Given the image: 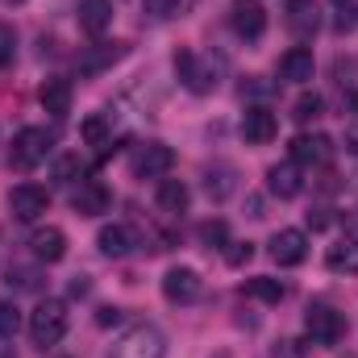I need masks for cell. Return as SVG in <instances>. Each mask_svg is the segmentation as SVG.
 <instances>
[{
	"instance_id": "9c48e42d",
	"label": "cell",
	"mask_w": 358,
	"mask_h": 358,
	"mask_svg": "<svg viewBox=\"0 0 358 358\" xmlns=\"http://www.w3.org/2000/svg\"><path fill=\"white\" fill-rule=\"evenodd\" d=\"M283 25H287L292 38H300V42L317 38V29H321V4H317V0H287V4H283Z\"/></svg>"
},
{
	"instance_id": "f1b7e54d",
	"label": "cell",
	"mask_w": 358,
	"mask_h": 358,
	"mask_svg": "<svg viewBox=\"0 0 358 358\" xmlns=\"http://www.w3.org/2000/svg\"><path fill=\"white\" fill-rule=\"evenodd\" d=\"M80 134H84L88 146H108V142H113V121H108V117H88Z\"/></svg>"
},
{
	"instance_id": "484cf974",
	"label": "cell",
	"mask_w": 358,
	"mask_h": 358,
	"mask_svg": "<svg viewBox=\"0 0 358 358\" xmlns=\"http://www.w3.org/2000/svg\"><path fill=\"white\" fill-rule=\"evenodd\" d=\"M246 296H255V300H263V304H279L283 300V283L279 279H267V275H259V279H246V287H242Z\"/></svg>"
},
{
	"instance_id": "60d3db41",
	"label": "cell",
	"mask_w": 358,
	"mask_h": 358,
	"mask_svg": "<svg viewBox=\"0 0 358 358\" xmlns=\"http://www.w3.org/2000/svg\"><path fill=\"white\" fill-rule=\"evenodd\" d=\"M334 4H338V8H342V4H346V0H334Z\"/></svg>"
},
{
	"instance_id": "f35d334b",
	"label": "cell",
	"mask_w": 358,
	"mask_h": 358,
	"mask_svg": "<svg viewBox=\"0 0 358 358\" xmlns=\"http://www.w3.org/2000/svg\"><path fill=\"white\" fill-rule=\"evenodd\" d=\"M242 92H250V96H267V92H275L271 84H242Z\"/></svg>"
},
{
	"instance_id": "5b68a950",
	"label": "cell",
	"mask_w": 358,
	"mask_h": 358,
	"mask_svg": "<svg viewBox=\"0 0 358 358\" xmlns=\"http://www.w3.org/2000/svg\"><path fill=\"white\" fill-rule=\"evenodd\" d=\"M304 329H308V338H313L317 346H338L342 334H346V321H342V313L329 308V304H308Z\"/></svg>"
},
{
	"instance_id": "44dd1931",
	"label": "cell",
	"mask_w": 358,
	"mask_h": 358,
	"mask_svg": "<svg viewBox=\"0 0 358 358\" xmlns=\"http://www.w3.org/2000/svg\"><path fill=\"white\" fill-rule=\"evenodd\" d=\"M38 100H42V108L50 113V117H67L71 113V84L67 80H46L42 84V92H38Z\"/></svg>"
},
{
	"instance_id": "d590c367",
	"label": "cell",
	"mask_w": 358,
	"mask_h": 358,
	"mask_svg": "<svg viewBox=\"0 0 358 358\" xmlns=\"http://www.w3.org/2000/svg\"><path fill=\"white\" fill-rule=\"evenodd\" d=\"M329 221H334V217H329V208H313V213H308V225H313V229H325Z\"/></svg>"
},
{
	"instance_id": "e0dca14e",
	"label": "cell",
	"mask_w": 358,
	"mask_h": 358,
	"mask_svg": "<svg viewBox=\"0 0 358 358\" xmlns=\"http://www.w3.org/2000/svg\"><path fill=\"white\" fill-rule=\"evenodd\" d=\"M300 187H304V179H300V167L296 163H275L267 171V192L279 196V200H296Z\"/></svg>"
},
{
	"instance_id": "4fadbf2b",
	"label": "cell",
	"mask_w": 358,
	"mask_h": 358,
	"mask_svg": "<svg viewBox=\"0 0 358 358\" xmlns=\"http://www.w3.org/2000/svg\"><path fill=\"white\" fill-rule=\"evenodd\" d=\"M108 204H113V196H108V187H104L100 179H84V183L71 192V208H76L80 217H100V213H108Z\"/></svg>"
},
{
	"instance_id": "1f68e13d",
	"label": "cell",
	"mask_w": 358,
	"mask_h": 358,
	"mask_svg": "<svg viewBox=\"0 0 358 358\" xmlns=\"http://www.w3.org/2000/svg\"><path fill=\"white\" fill-rule=\"evenodd\" d=\"M80 171H84L80 155H63V159H55V179H59V183H76Z\"/></svg>"
},
{
	"instance_id": "74e56055",
	"label": "cell",
	"mask_w": 358,
	"mask_h": 358,
	"mask_svg": "<svg viewBox=\"0 0 358 358\" xmlns=\"http://www.w3.org/2000/svg\"><path fill=\"white\" fill-rule=\"evenodd\" d=\"M71 296H88V279H84V275L71 279Z\"/></svg>"
},
{
	"instance_id": "6da1fadb",
	"label": "cell",
	"mask_w": 358,
	"mask_h": 358,
	"mask_svg": "<svg viewBox=\"0 0 358 358\" xmlns=\"http://www.w3.org/2000/svg\"><path fill=\"white\" fill-rule=\"evenodd\" d=\"M63 334H67V304L55 300V296H46V300L29 313V338H34L38 350H50V346L63 342Z\"/></svg>"
},
{
	"instance_id": "603a6c76",
	"label": "cell",
	"mask_w": 358,
	"mask_h": 358,
	"mask_svg": "<svg viewBox=\"0 0 358 358\" xmlns=\"http://www.w3.org/2000/svg\"><path fill=\"white\" fill-rule=\"evenodd\" d=\"M325 267L334 271V275H358V242L355 238L334 242L329 255H325Z\"/></svg>"
},
{
	"instance_id": "4316f807",
	"label": "cell",
	"mask_w": 358,
	"mask_h": 358,
	"mask_svg": "<svg viewBox=\"0 0 358 358\" xmlns=\"http://www.w3.org/2000/svg\"><path fill=\"white\" fill-rule=\"evenodd\" d=\"M196 238H200V246L221 250V246H229V225H225L221 217H213V221H204V225L196 229Z\"/></svg>"
},
{
	"instance_id": "ac0fdd59",
	"label": "cell",
	"mask_w": 358,
	"mask_h": 358,
	"mask_svg": "<svg viewBox=\"0 0 358 358\" xmlns=\"http://www.w3.org/2000/svg\"><path fill=\"white\" fill-rule=\"evenodd\" d=\"M117 59H125V42H100L96 50H88V55L76 59V67H80V76H100V71L113 67Z\"/></svg>"
},
{
	"instance_id": "f546056e",
	"label": "cell",
	"mask_w": 358,
	"mask_h": 358,
	"mask_svg": "<svg viewBox=\"0 0 358 358\" xmlns=\"http://www.w3.org/2000/svg\"><path fill=\"white\" fill-rule=\"evenodd\" d=\"M13 63H17V29L0 21V71H8Z\"/></svg>"
},
{
	"instance_id": "4dcf8cb0",
	"label": "cell",
	"mask_w": 358,
	"mask_h": 358,
	"mask_svg": "<svg viewBox=\"0 0 358 358\" xmlns=\"http://www.w3.org/2000/svg\"><path fill=\"white\" fill-rule=\"evenodd\" d=\"M17 329H21L17 304H13V300H0V338H17Z\"/></svg>"
},
{
	"instance_id": "d6a6232c",
	"label": "cell",
	"mask_w": 358,
	"mask_h": 358,
	"mask_svg": "<svg viewBox=\"0 0 358 358\" xmlns=\"http://www.w3.org/2000/svg\"><path fill=\"white\" fill-rule=\"evenodd\" d=\"M142 8H146V17H155V21H167V17H176L179 8H183V0H142Z\"/></svg>"
},
{
	"instance_id": "8992f818",
	"label": "cell",
	"mask_w": 358,
	"mask_h": 358,
	"mask_svg": "<svg viewBox=\"0 0 358 358\" xmlns=\"http://www.w3.org/2000/svg\"><path fill=\"white\" fill-rule=\"evenodd\" d=\"M171 167H176V150L163 146V142H142L129 159V171L138 179H163Z\"/></svg>"
},
{
	"instance_id": "d4e9b609",
	"label": "cell",
	"mask_w": 358,
	"mask_h": 358,
	"mask_svg": "<svg viewBox=\"0 0 358 358\" xmlns=\"http://www.w3.org/2000/svg\"><path fill=\"white\" fill-rule=\"evenodd\" d=\"M4 283L17 287V292H38V287H42V271L25 267V263H13V267L4 271Z\"/></svg>"
},
{
	"instance_id": "d6986e66",
	"label": "cell",
	"mask_w": 358,
	"mask_h": 358,
	"mask_svg": "<svg viewBox=\"0 0 358 358\" xmlns=\"http://www.w3.org/2000/svg\"><path fill=\"white\" fill-rule=\"evenodd\" d=\"M113 25V0H80V29L100 38Z\"/></svg>"
},
{
	"instance_id": "2e32d148",
	"label": "cell",
	"mask_w": 358,
	"mask_h": 358,
	"mask_svg": "<svg viewBox=\"0 0 358 358\" xmlns=\"http://www.w3.org/2000/svg\"><path fill=\"white\" fill-rule=\"evenodd\" d=\"M329 155H334V142L325 134H300V138H292V163L296 167L300 163H329Z\"/></svg>"
},
{
	"instance_id": "7a4b0ae2",
	"label": "cell",
	"mask_w": 358,
	"mask_h": 358,
	"mask_svg": "<svg viewBox=\"0 0 358 358\" xmlns=\"http://www.w3.org/2000/svg\"><path fill=\"white\" fill-rule=\"evenodd\" d=\"M50 146H55V134H46V129H38V125H25V129L13 138V146H8V163H13L17 171H34L38 163H46Z\"/></svg>"
},
{
	"instance_id": "83f0119b",
	"label": "cell",
	"mask_w": 358,
	"mask_h": 358,
	"mask_svg": "<svg viewBox=\"0 0 358 358\" xmlns=\"http://www.w3.org/2000/svg\"><path fill=\"white\" fill-rule=\"evenodd\" d=\"M321 113H325V100H321L317 92H304V96H300V100L292 104V117H296L300 125H308V121H317Z\"/></svg>"
},
{
	"instance_id": "7402d4cb",
	"label": "cell",
	"mask_w": 358,
	"mask_h": 358,
	"mask_svg": "<svg viewBox=\"0 0 358 358\" xmlns=\"http://www.w3.org/2000/svg\"><path fill=\"white\" fill-rule=\"evenodd\" d=\"M234 187H238V171L229 167V163H217V167H208L204 171V192H208V200H229L234 196Z\"/></svg>"
},
{
	"instance_id": "8d00e7d4",
	"label": "cell",
	"mask_w": 358,
	"mask_h": 358,
	"mask_svg": "<svg viewBox=\"0 0 358 358\" xmlns=\"http://www.w3.org/2000/svg\"><path fill=\"white\" fill-rule=\"evenodd\" d=\"M346 150H350V155H358V117L350 121V129H346Z\"/></svg>"
},
{
	"instance_id": "7c38bea8",
	"label": "cell",
	"mask_w": 358,
	"mask_h": 358,
	"mask_svg": "<svg viewBox=\"0 0 358 358\" xmlns=\"http://www.w3.org/2000/svg\"><path fill=\"white\" fill-rule=\"evenodd\" d=\"M275 134H279V121H275L271 108H263V104L246 108V117H242V138H246L250 146H267V142H275Z\"/></svg>"
},
{
	"instance_id": "836d02e7",
	"label": "cell",
	"mask_w": 358,
	"mask_h": 358,
	"mask_svg": "<svg viewBox=\"0 0 358 358\" xmlns=\"http://www.w3.org/2000/svg\"><path fill=\"white\" fill-rule=\"evenodd\" d=\"M255 259V246L250 242H229V250H225V263L229 267H246Z\"/></svg>"
},
{
	"instance_id": "cb8c5ba5",
	"label": "cell",
	"mask_w": 358,
	"mask_h": 358,
	"mask_svg": "<svg viewBox=\"0 0 358 358\" xmlns=\"http://www.w3.org/2000/svg\"><path fill=\"white\" fill-rule=\"evenodd\" d=\"M159 208L163 213H187V200H192V192H187V183L183 179H159Z\"/></svg>"
},
{
	"instance_id": "9a60e30c",
	"label": "cell",
	"mask_w": 358,
	"mask_h": 358,
	"mask_svg": "<svg viewBox=\"0 0 358 358\" xmlns=\"http://www.w3.org/2000/svg\"><path fill=\"white\" fill-rule=\"evenodd\" d=\"M313 71H317V59H313L308 46H292V50L279 59V76H283L287 84H308Z\"/></svg>"
},
{
	"instance_id": "ba28073f",
	"label": "cell",
	"mask_w": 358,
	"mask_h": 358,
	"mask_svg": "<svg viewBox=\"0 0 358 358\" xmlns=\"http://www.w3.org/2000/svg\"><path fill=\"white\" fill-rule=\"evenodd\" d=\"M46 208H50V192L38 187V183H17V187L8 192V213H13L17 221H38Z\"/></svg>"
},
{
	"instance_id": "30bf717a",
	"label": "cell",
	"mask_w": 358,
	"mask_h": 358,
	"mask_svg": "<svg viewBox=\"0 0 358 358\" xmlns=\"http://www.w3.org/2000/svg\"><path fill=\"white\" fill-rule=\"evenodd\" d=\"M200 292H204V279L192 267H171L163 275V296H167L171 304H196Z\"/></svg>"
},
{
	"instance_id": "5bb4252c",
	"label": "cell",
	"mask_w": 358,
	"mask_h": 358,
	"mask_svg": "<svg viewBox=\"0 0 358 358\" xmlns=\"http://www.w3.org/2000/svg\"><path fill=\"white\" fill-rule=\"evenodd\" d=\"M29 250H34V259H38V263H63V255H67V234H63L59 225L34 229Z\"/></svg>"
},
{
	"instance_id": "277c9868",
	"label": "cell",
	"mask_w": 358,
	"mask_h": 358,
	"mask_svg": "<svg viewBox=\"0 0 358 358\" xmlns=\"http://www.w3.org/2000/svg\"><path fill=\"white\" fill-rule=\"evenodd\" d=\"M163 355H167V338L155 325H129L117 338V346H113L108 358H163Z\"/></svg>"
},
{
	"instance_id": "ffe728a7",
	"label": "cell",
	"mask_w": 358,
	"mask_h": 358,
	"mask_svg": "<svg viewBox=\"0 0 358 358\" xmlns=\"http://www.w3.org/2000/svg\"><path fill=\"white\" fill-rule=\"evenodd\" d=\"M96 246H100V255H108V259H125V255L134 250V229H129V225H104L100 238H96Z\"/></svg>"
},
{
	"instance_id": "52a82bcc",
	"label": "cell",
	"mask_w": 358,
	"mask_h": 358,
	"mask_svg": "<svg viewBox=\"0 0 358 358\" xmlns=\"http://www.w3.org/2000/svg\"><path fill=\"white\" fill-rule=\"evenodd\" d=\"M229 25L242 42H259L267 34V8L259 0H234L229 4Z\"/></svg>"
},
{
	"instance_id": "ab89813d",
	"label": "cell",
	"mask_w": 358,
	"mask_h": 358,
	"mask_svg": "<svg viewBox=\"0 0 358 358\" xmlns=\"http://www.w3.org/2000/svg\"><path fill=\"white\" fill-rule=\"evenodd\" d=\"M346 108H350V117H358V88L346 92Z\"/></svg>"
},
{
	"instance_id": "3957f363",
	"label": "cell",
	"mask_w": 358,
	"mask_h": 358,
	"mask_svg": "<svg viewBox=\"0 0 358 358\" xmlns=\"http://www.w3.org/2000/svg\"><path fill=\"white\" fill-rule=\"evenodd\" d=\"M176 76L183 80V88L187 92L208 96V92L221 84V63L200 59V55H192V50H176Z\"/></svg>"
},
{
	"instance_id": "8fae6325",
	"label": "cell",
	"mask_w": 358,
	"mask_h": 358,
	"mask_svg": "<svg viewBox=\"0 0 358 358\" xmlns=\"http://www.w3.org/2000/svg\"><path fill=\"white\" fill-rule=\"evenodd\" d=\"M271 259H275L279 267H300V263L308 259V238H304L300 229H279V234L271 238Z\"/></svg>"
},
{
	"instance_id": "e575fe53",
	"label": "cell",
	"mask_w": 358,
	"mask_h": 358,
	"mask_svg": "<svg viewBox=\"0 0 358 358\" xmlns=\"http://www.w3.org/2000/svg\"><path fill=\"white\" fill-rule=\"evenodd\" d=\"M121 317H125L121 308H100L96 313V325H121Z\"/></svg>"
}]
</instances>
